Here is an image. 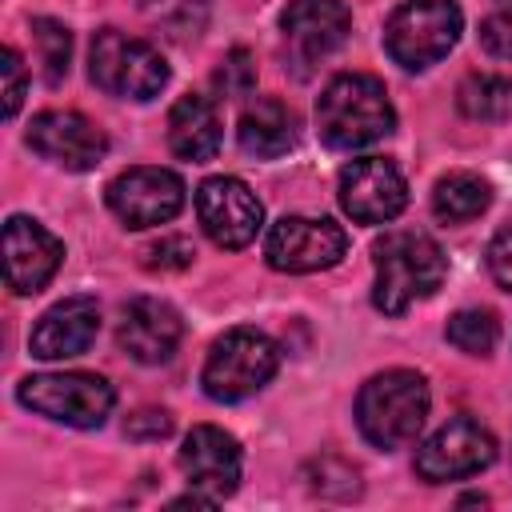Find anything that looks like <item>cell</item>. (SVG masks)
<instances>
[{"label":"cell","mask_w":512,"mask_h":512,"mask_svg":"<svg viewBox=\"0 0 512 512\" xmlns=\"http://www.w3.org/2000/svg\"><path fill=\"white\" fill-rule=\"evenodd\" d=\"M372 260H376L372 304L384 316H400L416 300H428L444 284V272H448L440 244L428 232H404V228L384 232L372 244Z\"/></svg>","instance_id":"obj_1"},{"label":"cell","mask_w":512,"mask_h":512,"mask_svg":"<svg viewBox=\"0 0 512 512\" xmlns=\"http://www.w3.org/2000/svg\"><path fill=\"white\" fill-rule=\"evenodd\" d=\"M392 128H396L392 100L384 84L368 72L336 76L316 100V132L328 148H340V152L368 148L384 140Z\"/></svg>","instance_id":"obj_2"},{"label":"cell","mask_w":512,"mask_h":512,"mask_svg":"<svg viewBox=\"0 0 512 512\" xmlns=\"http://www.w3.org/2000/svg\"><path fill=\"white\" fill-rule=\"evenodd\" d=\"M428 420V384L420 372L392 368L372 376L356 396V424L376 448L412 444Z\"/></svg>","instance_id":"obj_3"},{"label":"cell","mask_w":512,"mask_h":512,"mask_svg":"<svg viewBox=\"0 0 512 512\" xmlns=\"http://www.w3.org/2000/svg\"><path fill=\"white\" fill-rule=\"evenodd\" d=\"M88 76L108 96L152 100L168 84V64H164V56L148 40H136V36L120 32V28H100L92 36Z\"/></svg>","instance_id":"obj_4"},{"label":"cell","mask_w":512,"mask_h":512,"mask_svg":"<svg viewBox=\"0 0 512 512\" xmlns=\"http://www.w3.org/2000/svg\"><path fill=\"white\" fill-rule=\"evenodd\" d=\"M460 28H464V16L452 0H408L388 16L384 48L400 68L420 72L452 52V44L460 40Z\"/></svg>","instance_id":"obj_5"},{"label":"cell","mask_w":512,"mask_h":512,"mask_svg":"<svg viewBox=\"0 0 512 512\" xmlns=\"http://www.w3.org/2000/svg\"><path fill=\"white\" fill-rule=\"evenodd\" d=\"M276 364H280V352L264 332L232 328L212 344V352L204 360V372H200V384L212 400L232 404V400H244V396L260 392L276 376Z\"/></svg>","instance_id":"obj_6"},{"label":"cell","mask_w":512,"mask_h":512,"mask_svg":"<svg viewBox=\"0 0 512 512\" xmlns=\"http://www.w3.org/2000/svg\"><path fill=\"white\" fill-rule=\"evenodd\" d=\"M16 400L56 424L100 428L116 404V392L96 372H40L20 380Z\"/></svg>","instance_id":"obj_7"},{"label":"cell","mask_w":512,"mask_h":512,"mask_svg":"<svg viewBox=\"0 0 512 512\" xmlns=\"http://www.w3.org/2000/svg\"><path fill=\"white\" fill-rule=\"evenodd\" d=\"M496 460V440L492 432L472 420V416H456L444 428H436L420 448H416V472L428 484H444V480H464L476 476L480 468H488Z\"/></svg>","instance_id":"obj_8"},{"label":"cell","mask_w":512,"mask_h":512,"mask_svg":"<svg viewBox=\"0 0 512 512\" xmlns=\"http://www.w3.org/2000/svg\"><path fill=\"white\" fill-rule=\"evenodd\" d=\"M196 216H200V228L208 232V240L228 252L252 244L264 224V208H260L256 192L236 176L204 180L196 188Z\"/></svg>","instance_id":"obj_9"},{"label":"cell","mask_w":512,"mask_h":512,"mask_svg":"<svg viewBox=\"0 0 512 512\" xmlns=\"http://www.w3.org/2000/svg\"><path fill=\"white\" fill-rule=\"evenodd\" d=\"M348 248V236L332 220H312V216H284L268 228L264 236V260L276 272H320L340 264Z\"/></svg>","instance_id":"obj_10"},{"label":"cell","mask_w":512,"mask_h":512,"mask_svg":"<svg viewBox=\"0 0 512 512\" xmlns=\"http://www.w3.org/2000/svg\"><path fill=\"white\" fill-rule=\"evenodd\" d=\"M108 208L128 228L168 224L184 208V180L172 168H128L108 184Z\"/></svg>","instance_id":"obj_11"},{"label":"cell","mask_w":512,"mask_h":512,"mask_svg":"<svg viewBox=\"0 0 512 512\" xmlns=\"http://www.w3.org/2000/svg\"><path fill=\"white\" fill-rule=\"evenodd\" d=\"M28 144H32V152H40L44 160H52L68 172H92L108 152L104 132L72 108H48V112L32 116Z\"/></svg>","instance_id":"obj_12"},{"label":"cell","mask_w":512,"mask_h":512,"mask_svg":"<svg viewBox=\"0 0 512 512\" xmlns=\"http://www.w3.org/2000/svg\"><path fill=\"white\" fill-rule=\"evenodd\" d=\"M340 204L356 224H384L404 212L408 184L392 160L364 156L340 172Z\"/></svg>","instance_id":"obj_13"},{"label":"cell","mask_w":512,"mask_h":512,"mask_svg":"<svg viewBox=\"0 0 512 512\" xmlns=\"http://www.w3.org/2000/svg\"><path fill=\"white\" fill-rule=\"evenodd\" d=\"M240 468H244V452L236 444V436H228L216 424H196L184 436L180 448V472L188 476L192 492H204L212 500H224L236 492L240 484Z\"/></svg>","instance_id":"obj_14"},{"label":"cell","mask_w":512,"mask_h":512,"mask_svg":"<svg viewBox=\"0 0 512 512\" xmlns=\"http://www.w3.org/2000/svg\"><path fill=\"white\" fill-rule=\"evenodd\" d=\"M64 260V244L28 216H8L4 224V276L16 296L40 292Z\"/></svg>","instance_id":"obj_15"},{"label":"cell","mask_w":512,"mask_h":512,"mask_svg":"<svg viewBox=\"0 0 512 512\" xmlns=\"http://www.w3.org/2000/svg\"><path fill=\"white\" fill-rule=\"evenodd\" d=\"M280 28H284V40L296 64H316L348 40L352 16L344 0H288Z\"/></svg>","instance_id":"obj_16"},{"label":"cell","mask_w":512,"mask_h":512,"mask_svg":"<svg viewBox=\"0 0 512 512\" xmlns=\"http://www.w3.org/2000/svg\"><path fill=\"white\" fill-rule=\"evenodd\" d=\"M180 336H184V320H180V312L168 300L136 296L120 312L116 340L140 364H164V360H172V352L180 348Z\"/></svg>","instance_id":"obj_17"},{"label":"cell","mask_w":512,"mask_h":512,"mask_svg":"<svg viewBox=\"0 0 512 512\" xmlns=\"http://www.w3.org/2000/svg\"><path fill=\"white\" fill-rule=\"evenodd\" d=\"M96 332H100L96 300L92 296H64L60 304H52L40 316V324L28 336V348L40 360H68V356L88 352Z\"/></svg>","instance_id":"obj_18"},{"label":"cell","mask_w":512,"mask_h":512,"mask_svg":"<svg viewBox=\"0 0 512 512\" xmlns=\"http://www.w3.org/2000/svg\"><path fill=\"white\" fill-rule=\"evenodd\" d=\"M236 136H240V148H244L248 156H256V160H276V156H284V152L296 144L300 120H296V112H292L284 100L260 96V100H252V104L240 112Z\"/></svg>","instance_id":"obj_19"},{"label":"cell","mask_w":512,"mask_h":512,"mask_svg":"<svg viewBox=\"0 0 512 512\" xmlns=\"http://www.w3.org/2000/svg\"><path fill=\"white\" fill-rule=\"evenodd\" d=\"M168 148L180 160H212L220 148V112L208 96H180L168 112Z\"/></svg>","instance_id":"obj_20"},{"label":"cell","mask_w":512,"mask_h":512,"mask_svg":"<svg viewBox=\"0 0 512 512\" xmlns=\"http://www.w3.org/2000/svg\"><path fill=\"white\" fill-rule=\"evenodd\" d=\"M488 204H492V188H488V180H480L476 172H448V176H440L436 188H432V212H436L444 224L476 220Z\"/></svg>","instance_id":"obj_21"},{"label":"cell","mask_w":512,"mask_h":512,"mask_svg":"<svg viewBox=\"0 0 512 512\" xmlns=\"http://www.w3.org/2000/svg\"><path fill=\"white\" fill-rule=\"evenodd\" d=\"M144 20L176 44H188L204 32L208 24V0H140Z\"/></svg>","instance_id":"obj_22"},{"label":"cell","mask_w":512,"mask_h":512,"mask_svg":"<svg viewBox=\"0 0 512 512\" xmlns=\"http://www.w3.org/2000/svg\"><path fill=\"white\" fill-rule=\"evenodd\" d=\"M456 104L468 120H504L512 112V80L492 72H472L456 88Z\"/></svg>","instance_id":"obj_23"},{"label":"cell","mask_w":512,"mask_h":512,"mask_svg":"<svg viewBox=\"0 0 512 512\" xmlns=\"http://www.w3.org/2000/svg\"><path fill=\"white\" fill-rule=\"evenodd\" d=\"M32 44H36L40 76H44L48 84H60L64 72H68V56H72V32H68L60 20L36 16V20H32Z\"/></svg>","instance_id":"obj_24"},{"label":"cell","mask_w":512,"mask_h":512,"mask_svg":"<svg viewBox=\"0 0 512 512\" xmlns=\"http://www.w3.org/2000/svg\"><path fill=\"white\" fill-rule=\"evenodd\" d=\"M444 332H448V344L460 348V352H468V356H488V352L496 348V340H500V324H496V316L484 312V308H464V312H456Z\"/></svg>","instance_id":"obj_25"},{"label":"cell","mask_w":512,"mask_h":512,"mask_svg":"<svg viewBox=\"0 0 512 512\" xmlns=\"http://www.w3.org/2000/svg\"><path fill=\"white\" fill-rule=\"evenodd\" d=\"M212 84H216V92L220 96H248L252 88H256V60H252V52H244V48H232L224 60H220V68L212 72Z\"/></svg>","instance_id":"obj_26"},{"label":"cell","mask_w":512,"mask_h":512,"mask_svg":"<svg viewBox=\"0 0 512 512\" xmlns=\"http://www.w3.org/2000/svg\"><path fill=\"white\" fill-rule=\"evenodd\" d=\"M192 256H196V248H192L188 236H160L156 244L144 248V268H152V272H184L192 264Z\"/></svg>","instance_id":"obj_27"},{"label":"cell","mask_w":512,"mask_h":512,"mask_svg":"<svg viewBox=\"0 0 512 512\" xmlns=\"http://www.w3.org/2000/svg\"><path fill=\"white\" fill-rule=\"evenodd\" d=\"M480 48L496 60H512V12H492L480 20Z\"/></svg>","instance_id":"obj_28"},{"label":"cell","mask_w":512,"mask_h":512,"mask_svg":"<svg viewBox=\"0 0 512 512\" xmlns=\"http://www.w3.org/2000/svg\"><path fill=\"white\" fill-rule=\"evenodd\" d=\"M0 80H4V116L12 120L16 112H20V100H24V84H28V76H24V64H20V56H16V48H4L0 52Z\"/></svg>","instance_id":"obj_29"},{"label":"cell","mask_w":512,"mask_h":512,"mask_svg":"<svg viewBox=\"0 0 512 512\" xmlns=\"http://www.w3.org/2000/svg\"><path fill=\"white\" fill-rule=\"evenodd\" d=\"M124 432H128L132 440H164V436L172 432V416H168L164 408H140V412L128 416Z\"/></svg>","instance_id":"obj_30"},{"label":"cell","mask_w":512,"mask_h":512,"mask_svg":"<svg viewBox=\"0 0 512 512\" xmlns=\"http://www.w3.org/2000/svg\"><path fill=\"white\" fill-rule=\"evenodd\" d=\"M488 272H492V280L504 292H512V228L492 236V244H488Z\"/></svg>","instance_id":"obj_31"},{"label":"cell","mask_w":512,"mask_h":512,"mask_svg":"<svg viewBox=\"0 0 512 512\" xmlns=\"http://www.w3.org/2000/svg\"><path fill=\"white\" fill-rule=\"evenodd\" d=\"M496 8H500V12H512V0H496Z\"/></svg>","instance_id":"obj_32"}]
</instances>
